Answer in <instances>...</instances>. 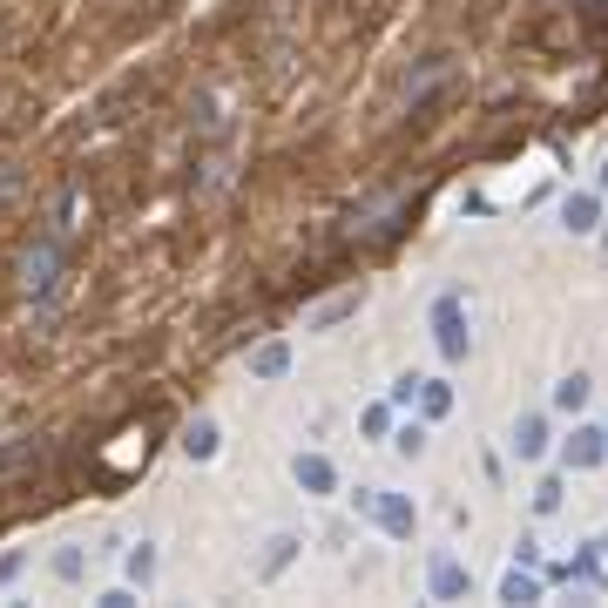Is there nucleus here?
Listing matches in <instances>:
<instances>
[{"mask_svg":"<svg viewBox=\"0 0 608 608\" xmlns=\"http://www.w3.org/2000/svg\"><path fill=\"white\" fill-rule=\"evenodd\" d=\"M81 567H89V554H81V548H61V554H55V575H61V582H81Z\"/></svg>","mask_w":608,"mask_h":608,"instance_id":"17","label":"nucleus"},{"mask_svg":"<svg viewBox=\"0 0 608 608\" xmlns=\"http://www.w3.org/2000/svg\"><path fill=\"white\" fill-rule=\"evenodd\" d=\"M507 446H514L520 460H541V454H548V420H541V413H520V420H514V439H507Z\"/></svg>","mask_w":608,"mask_h":608,"instance_id":"7","label":"nucleus"},{"mask_svg":"<svg viewBox=\"0 0 608 608\" xmlns=\"http://www.w3.org/2000/svg\"><path fill=\"white\" fill-rule=\"evenodd\" d=\"M426 588H433V601H460L467 588H473V575L454 561V554H433V567H426Z\"/></svg>","mask_w":608,"mask_h":608,"instance_id":"5","label":"nucleus"},{"mask_svg":"<svg viewBox=\"0 0 608 608\" xmlns=\"http://www.w3.org/2000/svg\"><path fill=\"white\" fill-rule=\"evenodd\" d=\"M446 405H454V386H446V379H420V413H426V420H439Z\"/></svg>","mask_w":608,"mask_h":608,"instance_id":"12","label":"nucleus"},{"mask_svg":"<svg viewBox=\"0 0 608 608\" xmlns=\"http://www.w3.org/2000/svg\"><path fill=\"white\" fill-rule=\"evenodd\" d=\"M291 480L305 486V494H332V486H339V473H332V460H324V454H298L291 460Z\"/></svg>","mask_w":608,"mask_h":608,"instance_id":"6","label":"nucleus"},{"mask_svg":"<svg viewBox=\"0 0 608 608\" xmlns=\"http://www.w3.org/2000/svg\"><path fill=\"white\" fill-rule=\"evenodd\" d=\"M554 507H561V480H541L535 486V514H554Z\"/></svg>","mask_w":608,"mask_h":608,"instance_id":"18","label":"nucleus"},{"mask_svg":"<svg viewBox=\"0 0 608 608\" xmlns=\"http://www.w3.org/2000/svg\"><path fill=\"white\" fill-rule=\"evenodd\" d=\"M129 582H142V588L156 582V548H149V541H136V548H129Z\"/></svg>","mask_w":608,"mask_h":608,"instance_id":"15","label":"nucleus"},{"mask_svg":"<svg viewBox=\"0 0 608 608\" xmlns=\"http://www.w3.org/2000/svg\"><path fill=\"white\" fill-rule=\"evenodd\" d=\"M554 405H561V413H582V405H588V379H582V372H567V379L554 386Z\"/></svg>","mask_w":608,"mask_h":608,"instance_id":"13","label":"nucleus"},{"mask_svg":"<svg viewBox=\"0 0 608 608\" xmlns=\"http://www.w3.org/2000/svg\"><path fill=\"white\" fill-rule=\"evenodd\" d=\"M291 554H298V535H277V541H271V554H264V567H257V575H277V567L291 561Z\"/></svg>","mask_w":608,"mask_h":608,"instance_id":"16","label":"nucleus"},{"mask_svg":"<svg viewBox=\"0 0 608 608\" xmlns=\"http://www.w3.org/2000/svg\"><path fill=\"white\" fill-rule=\"evenodd\" d=\"M358 514H372L392 541H413V501L386 494V486H365V494H358Z\"/></svg>","mask_w":608,"mask_h":608,"instance_id":"3","label":"nucleus"},{"mask_svg":"<svg viewBox=\"0 0 608 608\" xmlns=\"http://www.w3.org/2000/svg\"><path fill=\"white\" fill-rule=\"evenodd\" d=\"M358 305H365V291H339V298H324L318 311H305V332H332V324H339V318H352Z\"/></svg>","mask_w":608,"mask_h":608,"instance_id":"8","label":"nucleus"},{"mask_svg":"<svg viewBox=\"0 0 608 608\" xmlns=\"http://www.w3.org/2000/svg\"><path fill=\"white\" fill-rule=\"evenodd\" d=\"M561 223L575 230V237H588V230H601V203L595 196H567L561 203Z\"/></svg>","mask_w":608,"mask_h":608,"instance_id":"9","label":"nucleus"},{"mask_svg":"<svg viewBox=\"0 0 608 608\" xmlns=\"http://www.w3.org/2000/svg\"><path fill=\"white\" fill-rule=\"evenodd\" d=\"M21 567H27V554H21V548H14V554H0V582H14Z\"/></svg>","mask_w":608,"mask_h":608,"instance_id":"20","label":"nucleus"},{"mask_svg":"<svg viewBox=\"0 0 608 608\" xmlns=\"http://www.w3.org/2000/svg\"><path fill=\"white\" fill-rule=\"evenodd\" d=\"M433 339H439V352H446V358H467V352H473V332H467V305H460V291H446V298L433 305Z\"/></svg>","mask_w":608,"mask_h":608,"instance_id":"2","label":"nucleus"},{"mask_svg":"<svg viewBox=\"0 0 608 608\" xmlns=\"http://www.w3.org/2000/svg\"><path fill=\"white\" fill-rule=\"evenodd\" d=\"M55 277H61V237L48 230V237H34L27 257H21V291H27V298H48Z\"/></svg>","mask_w":608,"mask_h":608,"instance_id":"1","label":"nucleus"},{"mask_svg":"<svg viewBox=\"0 0 608 608\" xmlns=\"http://www.w3.org/2000/svg\"><path fill=\"white\" fill-rule=\"evenodd\" d=\"M561 460L575 467V473L601 467V460H608V433H601V426H575V433H567V446H561Z\"/></svg>","mask_w":608,"mask_h":608,"instance_id":"4","label":"nucleus"},{"mask_svg":"<svg viewBox=\"0 0 608 608\" xmlns=\"http://www.w3.org/2000/svg\"><path fill=\"white\" fill-rule=\"evenodd\" d=\"M217 446H223V439H217V420H190V426H183V454H190V460H217Z\"/></svg>","mask_w":608,"mask_h":608,"instance_id":"10","label":"nucleus"},{"mask_svg":"<svg viewBox=\"0 0 608 608\" xmlns=\"http://www.w3.org/2000/svg\"><path fill=\"white\" fill-rule=\"evenodd\" d=\"M601 190H608V170H601Z\"/></svg>","mask_w":608,"mask_h":608,"instance_id":"21","label":"nucleus"},{"mask_svg":"<svg viewBox=\"0 0 608 608\" xmlns=\"http://www.w3.org/2000/svg\"><path fill=\"white\" fill-rule=\"evenodd\" d=\"M535 595H541V575H520V567H507L501 601H535Z\"/></svg>","mask_w":608,"mask_h":608,"instance_id":"14","label":"nucleus"},{"mask_svg":"<svg viewBox=\"0 0 608 608\" xmlns=\"http://www.w3.org/2000/svg\"><path fill=\"white\" fill-rule=\"evenodd\" d=\"M251 372H257V379H284V372H291V345H284V339L257 345V352H251Z\"/></svg>","mask_w":608,"mask_h":608,"instance_id":"11","label":"nucleus"},{"mask_svg":"<svg viewBox=\"0 0 608 608\" xmlns=\"http://www.w3.org/2000/svg\"><path fill=\"white\" fill-rule=\"evenodd\" d=\"M601 433H608V426H601Z\"/></svg>","mask_w":608,"mask_h":608,"instance_id":"22","label":"nucleus"},{"mask_svg":"<svg viewBox=\"0 0 608 608\" xmlns=\"http://www.w3.org/2000/svg\"><path fill=\"white\" fill-rule=\"evenodd\" d=\"M392 446H399V454H405V460H413V454H420V446H426V426H399V439H392Z\"/></svg>","mask_w":608,"mask_h":608,"instance_id":"19","label":"nucleus"}]
</instances>
